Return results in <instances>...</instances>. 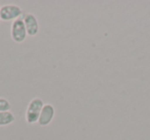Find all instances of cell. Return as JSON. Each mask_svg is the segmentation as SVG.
<instances>
[{
    "instance_id": "ba28073f",
    "label": "cell",
    "mask_w": 150,
    "mask_h": 140,
    "mask_svg": "<svg viewBox=\"0 0 150 140\" xmlns=\"http://www.w3.org/2000/svg\"><path fill=\"white\" fill-rule=\"evenodd\" d=\"M0 21H1V18H0Z\"/></svg>"
},
{
    "instance_id": "7a4b0ae2",
    "label": "cell",
    "mask_w": 150,
    "mask_h": 140,
    "mask_svg": "<svg viewBox=\"0 0 150 140\" xmlns=\"http://www.w3.org/2000/svg\"><path fill=\"white\" fill-rule=\"evenodd\" d=\"M22 15H23V11H22V9L19 5L5 4L0 7V18H1V21H16V20L20 19V17Z\"/></svg>"
},
{
    "instance_id": "5b68a950",
    "label": "cell",
    "mask_w": 150,
    "mask_h": 140,
    "mask_svg": "<svg viewBox=\"0 0 150 140\" xmlns=\"http://www.w3.org/2000/svg\"><path fill=\"white\" fill-rule=\"evenodd\" d=\"M54 113H56V109H54V105L52 104H44L43 108L40 113L39 119H38V124H39L41 127H45L48 126L52 123V119L54 117Z\"/></svg>"
},
{
    "instance_id": "277c9868",
    "label": "cell",
    "mask_w": 150,
    "mask_h": 140,
    "mask_svg": "<svg viewBox=\"0 0 150 140\" xmlns=\"http://www.w3.org/2000/svg\"><path fill=\"white\" fill-rule=\"evenodd\" d=\"M23 21L25 24L27 34L29 36H36L39 32V23L38 20L33 14H25L23 17Z\"/></svg>"
},
{
    "instance_id": "6da1fadb",
    "label": "cell",
    "mask_w": 150,
    "mask_h": 140,
    "mask_svg": "<svg viewBox=\"0 0 150 140\" xmlns=\"http://www.w3.org/2000/svg\"><path fill=\"white\" fill-rule=\"evenodd\" d=\"M44 106L43 101L40 98H34L32 99L29 102L27 107V110H26V114H25V119L26 122L28 124H35L38 123V119H39L40 113L41 110Z\"/></svg>"
},
{
    "instance_id": "52a82bcc",
    "label": "cell",
    "mask_w": 150,
    "mask_h": 140,
    "mask_svg": "<svg viewBox=\"0 0 150 140\" xmlns=\"http://www.w3.org/2000/svg\"><path fill=\"white\" fill-rule=\"evenodd\" d=\"M11 104L7 99L5 98H0V112L3 111H9L11 110Z\"/></svg>"
},
{
    "instance_id": "8992f818",
    "label": "cell",
    "mask_w": 150,
    "mask_h": 140,
    "mask_svg": "<svg viewBox=\"0 0 150 140\" xmlns=\"http://www.w3.org/2000/svg\"><path fill=\"white\" fill-rule=\"evenodd\" d=\"M16 121V117L11 110L0 112V127H4L13 124Z\"/></svg>"
},
{
    "instance_id": "3957f363",
    "label": "cell",
    "mask_w": 150,
    "mask_h": 140,
    "mask_svg": "<svg viewBox=\"0 0 150 140\" xmlns=\"http://www.w3.org/2000/svg\"><path fill=\"white\" fill-rule=\"evenodd\" d=\"M11 38L17 43H22L27 38V30H26L25 24H24L23 18L18 19L13 22L11 27Z\"/></svg>"
}]
</instances>
